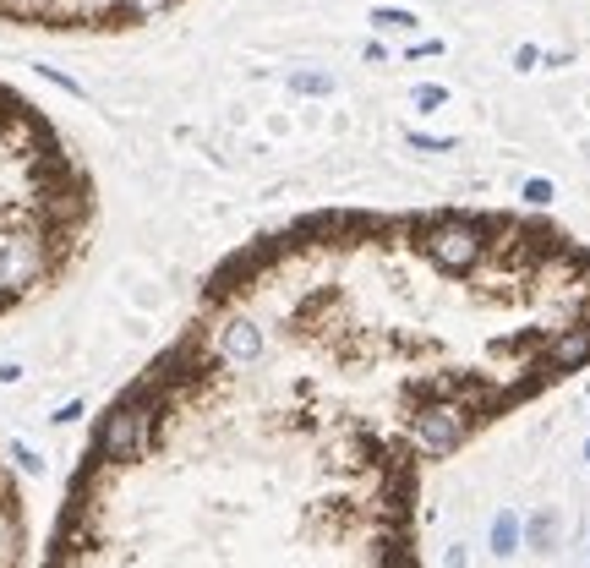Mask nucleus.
Listing matches in <instances>:
<instances>
[{"label":"nucleus","mask_w":590,"mask_h":568,"mask_svg":"<svg viewBox=\"0 0 590 568\" xmlns=\"http://www.w3.org/2000/svg\"><path fill=\"white\" fill-rule=\"evenodd\" d=\"M432 459L312 328L269 230L104 404L39 568H421Z\"/></svg>","instance_id":"nucleus-1"},{"label":"nucleus","mask_w":590,"mask_h":568,"mask_svg":"<svg viewBox=\"0 0 590 568\" xmlns=\"http://www.w3.org/2000/svg\"><path fill=\"white\" fill-rule=\"evenodd\" d=\"M99 225V186L66 131L0 83V323L77 273Z\"/></svg>","instance_id":"nucleus-2"},{"label":"nucleus","mask_w":590,"mask_h":568,"mask_svg":"<svg viewBox=\"0 0 590 568\" xmlns=\"http://www.w3.org/2000/svg\"><path fill=\"white\" fill-rule=\"evenodd\" d=\"M181 0H0V28L33 33H131Z\"/></svg>","instance_id":"nucleus-3"},{"label":"nucleus","mask_w":590,"mask_h":568,"mask_svg":"<svg viewBox=\"0 0 590 568\" xmlns=\"http://www.w3.org/2000/svg\"><path fill=\"white\" fill-rule=\"evenodd\" d=\"M28 563V503L12 465L0 459V568H22Z\"/></svg>","instance_id":"nucleus-4"}]
</instances>
